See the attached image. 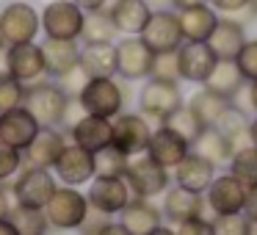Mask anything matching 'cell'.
Returning <instances> with one entry per match:
<instances>
[{"instance_id": "cell-1", "label": "cell", "mask_w": 257, "mask_h": 235, "mask_svg": "<svg viewBox=\"0 0 257 235\" xmlns=\"http://www.w3.org/2000/svg\"><path fill=\"white\" fill-rule=\"evenodd\" d=\"M25 108L42 128H67L69 125V111L75 108V100L64 91L58 80H36L25 86Z\"/></svg>"}, {"instance_id": "cell-2", "label": "cell", "mask_w": 257, "mask_h": 235, "mask_svg": "<svg viewBox=\"0 0 257 235\" xmlns=\"http://www.w3.org/2000/svg\"><path fill=\"white\" fill-rule=\"evenodd\" d=\"M78 108L91 116L113 119L127 105V89L116 78H89L75 97Z\"/></svg>"}, {"instance_id": "cell-3", "label": "cell", "mask_w": 257, "mask_h": 235, "mask_svg": "<svg viewBox=\"0 0 257 235\" xmlns=\"http://www.w3.org/2000/svg\"><path fill=\"white\" fill-rule=\"evenodd\" d=\"M86 213H89L86 191L72 188V185H58L50 202L45 205V218L53 232H75L86 218Z\"/></svg>"}, {"instance_id": "cell-4", "label": "cell", "mask_w": 257, "mask_h": 235, "mask_svg": "<svg viewBox=\"0 0 257 235\" xmlns=\"http://www.w3.org/2000/svg\"><path fill=\"white\" fill-rule=\"evenodd\" d=\"M42 34V20L39 9L28 0H9L0 9V36L3 45H25V42H36Z\"/></svg>"}, {"instance_id": "cell-5", "label": "cell", "mask_w": 257, "mask_h": 235, "mask_svg": "<svg viewBox=\"0 0 257 235\" xmlns=\"http://www.w3.org/2000/svg\"><path fill=\"white\" fill-rule=\"evenodd\" d=\"M39 20H42V36L45 39L80 42L86 12L80 6H75L72 0H45Z\"/></svg>"}, {"instance_id": "cell-6", "label": "cell", "mask_w": 257, "mask_h": 235, "mask_svg": "<svg viewBox=\"0 0 257 235\" xmlns=\"http://www.w3.org/2000/svg\"><path fill=\"white\" fill-rule=\"evenodd\" d=\"M12 199L20 207H36L45 210L50 196L56 194L58 180L50 169H36V166H23V172L12 180Z\"/></svg>"}, {"instance_id": "cell-7", "label": "cell", "mask_w": 257, "mask_h": 235, "mask_svg": "<svg viewBox=\"0 0 257 235\" xmlns=\"http://www.w3.org/2000/svg\"><path fill=\"white\" fill-rule=\"evenodd\" d=\"M124 183H127L130 194L141 196V199H155V196L166 194L169 183H172V172L155 163L150 155H136L130 158L127 169H124Z\"/></svg>"}, {"instance_id": "cell-8", "label": "cell", "mask_w": 257, "mask_h": 235, "mask_svg": "<svg viewBox=\"0 0 257 235\" xmlns=\"http://www.w3.org/2000/svg\"><path fill=\"white\" fill-rule=\"evenodd\" d=\"M180 105H185V102H183V91L174 80H161V78L144 80V86L139 91V113L163 125V119L172 116Z\"/></svg>"}, {"instance_id": "cell-9", "label": "cell", "mask_w": 257, "mask_h": 235, "mask_svg": "<svg viewBox=\"0 0 257 235\" xmlns=\"http://www.w3.org/2000/svg\"><path fill=\"white\" fill-rule=\"evenodd\" d=\"M53 174H56L58 185H72V188H83L91 180L97 177V166H94V152L83 150V147L72 144L69 141L64 147L61 158L53 166Z\"/></svg>"}, {"instance_id": "cell-10", "label": "cell", "mask_w": 257, "mask_h": 235, "mask_svg": "<svg viewBox=\"0 0 257 235\" xmlns=\"http://www.w3.org/2000/svg\"><path fill=\"white\" fill-rule=\"evenodd\" d=\"M111 122H113V147L122 150L124 155H130V158L144 155L147 147H150V139H152L150 119H147L144 113L122 111L119 116H113Z\"/></svg>"}, {"instance_id": "cell-11", "label": "cell", "mask_w": 257, "mask_h": 235, "mask_svg": "<svg viewBox=\"0 0 257 235\" xmlns=\"http://www.w3.org/2000/svg\"><path fill=\"white\" fill-rule=\"evenodd\" d=\"M155 53L141 42V36H124L116 42V75L122 80H147L152 78Z\"/></svg>"}, {"instance_id": "cell-12", "label": "cell", "mask_w": 257, "mask_h": 235, "mask_svg": "<svg viewBox=\"0 0 257 235\" xmlns=\"http://www.w3.org/2000/svg\"><path fill=\"white\" fill-rule=\"evenodd\" d=\"M6 72L23 86H31L36 80L47 78L45 69V53L39 42H25V45L6 47Z\"/></svg>"}, {"instance_id": "cell-13", "label": "cell", "mask_w": 257, "mask_h": 235, "mask_svg": "<svg viewBox=\"0 0 257 235\" xmlns=\"http://www.w3.org/2000/svg\"><path fill=\"white\" fill-rule=\"evenodd\" d=\"M141 42L150 47L152 53H174L180 45H183V31H180V20L177 12H152L150 20H147L144 31H141Z\"/></svg>"}, {"instance_id": "cell-14", "label": "cell", "mask_w": 257, "mask_h": 235, "mask_svg": "<svg viewBox=\"0 0 257 235\" xmlns=\"http://www.w3.org/2000/svg\"><path fill=\"white\" fill-rule=\"evenodd\" d=\"M130 188L124 183V177H102L97 174L94 180L86 188V199H89V207L105 213V216H119L124 210V205L130 202Z\"/></svg>"}, {"instance_id": "cell-15", "label": "cell", "mask_w": 257, "mask_h": 235, "mask_svg": "<svg viewBox=\"0 0 257 235\" xmlns=\"http://www.w3.org/2000/svg\"><path fill=\"white\" fill-rule=\"evenodd\" d=\"M67 139L97 155L100 150L113 144V122L102 116H91V113H80L78 119L67 125Z\"/></svg>"}, {"instance_id": "cell-16", "label": "cell", "mask_w": 257, "mask_h": 235, "mask_svg": "<svg viewBox=\"0 0 257 235\" xmlns=\"http://www.w3.org/2000/svg\"><path fill=\"white\" fill-rule=\"evenodd\" d=\"M246 188L235 174H218L213 177L210 188L205 191V205L213 210V216H229V213H243Z\"/></svg>"}, {"instance_id": "cell-17", "label": "cell", "mask_w": 257, "mask_h": 235, "mask_svg": "<svg viewBox=\"0 0 257 235\" xmlns=\"http://www.w3.org/2000/svg\"><path fill=\"white\" fill-rule=\"evenodd\" d=\"M218 58L207 47V42H183L177 47V67H180V80L188 83H205L210 78L213 67Z\"/></svg>"}, {"instance_id": "cell-18", "label": "cell", "mask_w": 257, "mask_h": 235, "mask_svg": "<svg viewBox=\"0 0 257 235\" xmlns=\"http://www.w3.org/2000/svg\"><path fill=\"white\" fill-rule=\"evenodd\" d=\"M69 144L67 139V130L61 128H42L36 133V139L31 141V147L23 152L25 158V166H36V169H50L56 166V161L61 158L64 147Z\"/></svg>"}, {"instance_id": "cell-19", "label": "cell", "mask_w": 257, "mask_h": 235, "mask_svg": "<svg viewBox=\"0 0 257 235\" xmlns=\"http://www.w3.org/2000/svg\"><path fill=\"white\" fill-rule=\"evenodd\" d=\"M188 152H191V144L183 139V136L174 133V130H169L166 125H158V130H152L147 155H150L155 163H161L163 169L174 172V169L180 166V161H185Z\"/></svg>"}, {"instance_id": "cell-20", "label": "cell", "mask_w": 257, "mask_h": 235, "mask_svg": "<svg viewBox=\"0 0 257 235\" xmlns=\"http://www.w3.org/2000/svg\"><path fill=\"white\" fill-rule=\"evenodd\" d=\"M42 130V125L31 116V111L25 105L14 108V111L0 113V141L17 147L20 152H25L31 147V141L36 139V133Z\"/></svg>"}, {"instance_id": "cell-21", "label": "cell", "mask_w": 257, "mask_h": 235, "mask_svg": "<svg viewBox=\"0 0 257 235\" xmlns=\"http://www.w3.org/2000/svg\"><path fill=\"white\" fill-rule=\"evenodd\" d=\"M119 224H122L130 235H152L155 229L163 227V213L158 205H152V199L130 196L124 210L119 213Z\"/></svg>"}, {"instance_id": "cell-22", "label": "cell", "mask_w": 257, "mask_h": 235, "mask_svg": "<svg viewBox=\"0 0 257 235\" xmlns=\"http://www.w3.org/2000/svg\"><path fill=\"white\" fill-rule=\"evenodd\" d=\"M205 196L194 194L188 188H180V185H169V191L163 194V207L161 213L169 218L172 224H183L191 218H202L205 216Z\"/></svg>"}, {"instance_id": "cell-23", "label": "cell", "mask_w": 257, "mask_h": 235, "mask_svg": "<svg viewBox=\"0 0 257 235\" xmlns=\"http://www.w3.org/2000/svg\"><path fill=\"white\" fill-rule=\"evenodd\" d=\"M45 53V69L50 80L67 78L80 64V45L78 42H61V39H45L39 42Z\"/></svg>"}, {"instance_id": "cell-24", "label": "cell", "mask_w": 257, "mask_h": 235, "mask_svg": "<svg viewBox=\"0 0 257 235\" xmlns=\"http://www.w3.org/2000/svg\"><path fill=\"white\" fill-rule=\"evenodd\" d=\"M108 14L113 20V28L122 36H141L152 9L147 0H113L108 6Z\"/></svg>"}, {"instance_id": "cell-25", "label": "cell", "mask_w": 257, "mask_h": 235, "mask_svg": "<svg viewBox=\"0 0 257 235\" xmlns=\"http://www.w3.org/2000/svg\"><path fill=\"white\" fill-rule=\"evenodd\" d=\"M172 177H174V185H180V188H188L194 194H205L210 188L213 177H216V166L210 161H205V158H199L196 152H188L185 161H180V166L172 172Z\"/></svg>"}, {"instance_id": "cell-26", "label": "cell", "mask_w": 257, "mask_h": 235, "mask_svg": "<svg viewBox=\"0 0 257 235\" xmlns=\"http://www.w3.org/2000/svg\"><path fill=\"white\" fill-rule=\"evenodd\" d=\"M80 69L86 78H116V42L80 45Z\"/></svg>"}, {"instance_id": "cell-27", "label": "cell", "mask_w": 257, "mask_h": 235, "mask_svg": "<svg viewBox=\"0 0 257 235\" xmlns=\"http://www.w3.org/2000/svg\"><path fill=\"white\" fill-rule=\"evenodd\" d=\"M243 45H246L243 25L232 17H227V20L218 17L216 28H213L210 39H207V47L213 50V56H216L218 61H235V56L240 53Z\"/></svg>"}, {"instance_id": "cell-28", "label": "cell", "mask_w": 257, "mask_h": 235, "mask_svg": "<svg viewBox=\"0 0 257 235\" xmlns=\"http://www.w3.org/2000/svg\"><path fill=\"white\" fill-rule=\"evenodd\" d=\"M177 20H180V31H183L185 42H207L218 23V14L213 6H194V9L177 12Z\"/></svg>"}, {"instance_id": "cell-29", "label": "cell", "mask_w": 257, "mask_h": 235, "mask_svg": "<svg viewBox=\"0 0 257 235\" xmlns=\"http://www.w3.org/2000/svg\"><path fill=\"white\" fill-rule=\"evenodd\" d=\"M243 75H240L238 64L235 61H216V67H213L210 78L205 80V89L213 91V94L218 97H227V100H235V97L240 94V89H243Z\"/></svg>"}, {"instance_id": "cell-30", "label": "cell", "mask_w": 257, "mask_h": 235, "mask_svg": "<svg viewBox=\"0 0 257 235\" xmlns=\"http://www.w3.org/2000/svg\"><path fill=\"white\" fill-rule=\"evenodd\" d=\"M191 152H196L199 158L210 161L216 169L221 166V163H229V158H232V147H229L227 136H224L218 128H205L202 130L199 139L191 144Z\"/></svg>"}, {"instance_id": "cell-31", "label": "cell", "mask_w": 257, "mask_h": 235, "mask_svg": "<svg viewBox=\"0 0 257 235\" xmlns=\"http://www.w3.org/2000/svg\"><path fill=\"white\" fill-rule=\"evenodd\" d=\"M188 105L194 108V113L205 122V128H216V125L224 119V113L232 108V100L218 97V94H213V91L202 89V91H196V94L191 97Z\"/></svg>"}, {"instance_id": "cell-32", "label": "cell", "mask_w": 257, "mask_h": 235, "mask_svg": "<svg viewBox=\"0 0 257 235\" xmlns=\"http://www.w3.org/2000/svg\"><path fill=\"white\" fill-rule=\"evenodd\" d=\"M116 28H113V20L108 14V9L102 12H89L83 20V31H80V42L83 45H94V42H113L116 39Z\"/></svg>"}, {"instance_id": "cell-33", "label": "cell", "mask_w": 257, "mask_h": 235, "mask_svg": "<svg viewBox=\"0 0 257 235\" xmlns=\"http://www.w3.org/2000/svg\"><path fill=\"white\" fill-rule=\"evenodd\" d=\"M163 125H166L169 130H174L177 136H183V139L188 141V144H194V141L199 139V133L205 130V122H202V119L196 116L191 105H180L177 111L172 113V116L163 119Z\"/></svg>"}, {"instance_id": "cell-34", "label": "cell", "mask_w": 257, "mask_h": 235, "mask_svg": "<svg viewBox=\"0 0 257 235\" xmlns=\"http://www.w3.org/2000/svg\"><path fill=\"white\" fill-rule=\"evenodd\" d=\"M9 221L17 227L20 235H47V232H50L47 218H45V210H36V207L14 205L12 213H9Z\"/></svg>"}, {"instance_id": "cell-35", "label": "cell", "mask_w": 257, "mask_h": 235, "mask_svg": "<svg viewBox=\"0 0 257 235\" xmlns=\"http://www.w3.org/2000/svg\"><path fill=\"white\" fill-rule=\"evenodd\" d=\"M229 174H235L246 188L257 185V147L254 144L232 152V158H229Z\"/></svg>"}, {"instance_id": "cell-36", "label": "cell", "mask_w": 257, "mask_h": 235, "mask_svg": "<svg viewBox=\"0 0 257 235\" xmlns=\"http://www.w3.org/2000/svg\"><path fill=\"white\" fill-rule=\"evenodd\" d=\"M130 163V155H124L122 150H116V147H105V150H100L94 155V166H97V174H102V177H124V169H127Z\"/></svg>"}, {"instance_id": "cell-37", "label": "cell", "mask_w": 257, "mask_h": 235, "mask_svg": "<svg viewBox=\"0 0 257 235\" xmlns=\"http://www.w3.org/2000/svg\"><path fill=\"white\" fill-rule=\"evenodd\" d=\"M25 158L17 147L0 141V185H12V180L23 172Z\"/></svg>"}, {"instance_id": "cell-38", "label": "cell", "mask_w": 257, "mask_h": 235, "mask_svg": "<svg viewBox=\"0 0 257 235\" xmlns=\"http://www.w3.org/2000/svg\"><path fill=\"white\" fill-rule=\"evenodd\" d=\"M25 102V86L14 80L9 72H0V113L14 111Z\"/></svg>"}, {"instance_id": "cell-39", "label": "cell", "mask_w": 257, "mask_h": 235, "mask_svg": "<svg viewBox=\"0 0 257 235\" xmlns=\"http://www.w3.org/2000/svg\"><path fill=\"white\" fill-rule=\"evenodd\" d=\"M249 218L243 213H229V216H213L210 227L213 235H249Z\"/></svg>"}, {"instance_id": "cell-40", "label": "cell", "mask_w": 257, "mask_h": 235, "mask_svg": "<svg viewBox=\"0 0 257 235\" xmlns=\"http://www.w3.org/2000/svg\"><path fill=\"white\" fill-rule=\"evenodd\" d=\"M235 64H238L243 80H257V39H246V45L240 47V53L235 56Z\"/></svg>"}, {"instance_id": "cell-41", "label": "cell", "mask_w": 257, "mask_h": 235, "mask_svg": "<svg viewBox=\"0 0 257 235\" xmlns=\"http://www.w3.org/2000/svg\"><path fill=\"white\" fill-rule=\"evenodd\" d=\"M152 78L161 80H180V67H177V50L174 53H158L155 64H152Z\"/></svg>"}, {"instance_id": "cell-42", "label": "cell", "mask_w": 257, "mask_h": 235, "mask_svg": "<svg viewBox=\"0 0 257 235\" xmlns=\"http://www.w3.org/2000/svg\"><path fill=\"white\" fill-rule=\"evenodd\" d=\"M111 221H113L111 216H105V213H100V210H94V207H89L86 218L80 221V227L75 229V232H78V235H100Z\"/></svg>"}, {"instance_id": "cell-43", "label": "cell", "mask_w": 257, "mask_h": 235, "mask_svg": "<svg viewBox=\"0 0 257 235\" xmlns=\"http://www.w3.org/2000/svg\"><path fill=\"white\" fill-rule=\"evenodd\" d=\"M174 235H213V227H210V221H205V218H191V221L177 224Z\"/></svg>"}, {"instance_id": "cell-44", "label": "cell", "mask_w": 257, "mask_h": 235, "mask_svg": "<svg viewBox=\"0 0 257 235\" xmlns=\"http://www.w3.org/2000/svg\"><path fill=\"white\" fill-rule=\"evenodd\" d=\"M207 6H213L216 12H224V14H238L240 9L251 6V0H207Z\"/></svg>"}, {"instance_id": "cell-45", "label": "cell", "mask_w": 257, "mask_h": 235, "mask_svg": "<svg viewBox=\"0 0 257 235\" xmlns=\"http://www.w3.org/2000/svg\"><path fill=\"white\" fill-rule=\"evenodd\" d=\"M12 207H14L12 188H9V185H0V221H3V218H9V213H12Z\"/></svg>"}, {"instance_id": "cell-46", "label": "cell", "mask_w": 257, "mask_h": 235, "mask_svg": "<svg viewBox=\"0 0 257 235\" xmlns=\"http://www.w3.org/2000/svg\"><path fill=\"white\" fill-rule=\"evenodd\" d=\"M243 216L249 221H257V185H251L246 194V205H243Z\"/></svg>"}, {"instance_id": "cell-47", "label": "cell", "mask_w": 257, "mask_h": 235, "mask_svg": "<svg viewBox=\"0 0 257 235\" xmlns=\"http://www.w3.org/2000/svg\"><path fill=\"white\" fill-rule=\"evenodd\" d=\"M72 3H75V6H80L86 14H89V12H102V9H108L111 0H72Z\"/></svg>"}, {"instance_id": "cell-48", "label": "cell", "mask_w": 257, "mask_h": 235, "mask_svg": "<svg viewBox=\"0 0 257 235\" xmlns=\"http://www.w3.org/2000/svg\"><path fill=\"white\" fill-rule=\"evenodd\" d=\"M246 100H249V108L257 113V80L249 83V89H246Z\"/></svg>"}, {"instance_id": "cell-49", "label": "cell", "mask_w": 257, "mask_h": 235, "mask_svg": "<svg viewBox=\"0 0 257 235\" xmlns=\"http://www.w3.org/2000/svg\"><path fill=\"white\" fill-rule=\"evenodd\" d=\"M174 6H177V12H183V9H194V6H207V0H172Z\"/></svg>"}, {"instance_id": "cell-50", "label": "cell", "mask_w": 257, "mask_h": 235, "mask_svg": "<svg viewBox=\"0 0 257 235\" xmlns=\"http://www.w3.org/2000/svg\"><path fill=\"white\" fill-rule=\"evenodd\" d=\"M100 235H130V232H127V229H124L119 221H111V224H108V227L102 229Z\"/></svg>"}, {"instance_id": "cell-51", "label": "cell", "mask_w": 257, "mask_h": 235, "mask_svg": "<svg viewBox=\"0 0 257 235\" xmlns=\"http://www.w3.org/2000/svg\"><path fill=\"white\" fill-rule=\"evenodd\" d=\"M0 235H20V232H17V227H14L9 218H3V221H0Z\"/></svg>"}, {"instance_id": "cell-52", "label": "cell", "mask_w": 257, "mask_h": 235, "mask_svg": "<svg viewBox=\"0 0 257 235\" xmlns=\"http://www.w3.org/2000/svg\"><path fill=\"white\" fill-rule=\"evenodd\" d=\"M249 136H251V144L257 147V116H254V122H249Z\"/></svg>"}, {"instance_id": "cell-53", "label": "cell", "mask_w": 257, "mask_h": 235, "mask_svg": "<svg viewBox=\"0 0 257 235\" xmlns=\"http://www.w3.org/2000/svg\"><path fill=\"white\" fill-rule=\"evenodd\" d=\"M152 235H174V229H169V227H161V229H155Z\"/></svg>"}, {"instance_id": "cell-54", "label": "cell", "mask_w": 257, "mask_h": 235, "mask_svg": "<svg viewBox=\"0 0 257 235\" xmlns=\"http://www.w3.org/2000/svg\"><path fill=\"white\" fill-rule=\"evenodd\" d=\"M249 235H257V221H251V224H249Z\"/></svg>"}, {"instance_id": "cell-55", "label": "cell", "mask_w": 257, "mask_h": 235, "mask_svg": "<svg viewBox=\"0 0 257 235\" xmlns=\"http://www.w3.org/2000/svg\"><path fill=\"white\" fill-rule=\"evenodd\" d=\"M251 9H254V17H257V0H251Z\"/></svg>"}, {"instance_id": "cell-56", "label": "cell", "mask_w": 257, "mask_h": 235, "mask_svg": "<svg viewBox=\"0 0 257 235\" xmlns=\"http://www.w3.org/2000/svg\"><path fill=\"white\" fill-rule=\"evenodd\" d=\"M3 47H6V45H3V36H0V50H3Z\"/></svg>"}, {"instance_id": "cell-57", "label": "cell", "mask_w": 257, "mask_h": 235, "mask_svg": "<svg viewBox=\"0 0 257 235\" xmlns=\"http://www.w3.org/2000/svg\"><path fill=\"white\" fill-rule=\"evenodd\" d=\"M47 235H50V232H47Z\"/></svg>"}]
</instances>
